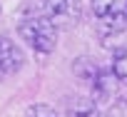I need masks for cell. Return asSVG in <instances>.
<instances>
[{
    "instance_id": "obj_1",
    "label": "cell",
    "mask_w": 127,
    "mask_h": 117,
    "mask_svg": "<svg viewBox=\"0 0 127 117\" xmlns=\"http://www.w3.org/2000/svg\"><path fill=\"white\" fill-rule=\"evenodd\" d=\"M18 35L37 52L47 55L57 47V28L45 18V15H35V18H25L18 25Z\"/></svg>"
},
{
    "instance_id": "obj_2",
    "label": "cell",
    "mask_w": 127,
    "mask_h": 117,
    "mask_svg": "<svg viewBox=\"0 0 127 117\" xmlns=\"http://www.w3.org/2000/svg\"><path fill=\"white\" fill-rule=\"evenodd\" d=\"M42 15L57 25H72L82 15V0H42Z\"/></svg>"
},
{
    "instance_id": "obj_3",
    "label": "cell",
    "mask_w": 127,
    "mask_h": 117,
    "mask_svg": "<svg viewBox=\"0 0 127 117\" xmlns=\"http://www.w3.org/2000/svg\"><path fill=\"white\" fill-rule=\"evenodd\" d=\"M23 65H25L23 50H20L10 37H0V72L13 75V72L23 70Z\"/></svg>"
},
{
    "instance_id": "obj_4",
    "label": "cell",
    "mask_w": 127,
    "mask_h": 117,
    "mask_svg": "<svg viewBox=\"0 0 127 117\" xmlns=\"http://www.w3.org/2000/svg\"><path fill=\"white\" fill-rule=\"evenodd\" d=\"M117 87H120V82H117V77L112 75V70H100V72L95 75V80H92V102L100 105V102L115 100Z\"/></svg>"
},
{
    "instance_id": "obj_5",
    "label": "cell",
    "mask_w": 127,
    "mask_h": 117,
    "mask_svg": "<svg viewBox=\"0 0 127 117\" xmlns=\"http://www.w3.org/2000/svg\"><path fill=\"white\" fill-rule=\"evenodd\" d=\"M95 18H112L127 10V0H90Z\"/></svg>"
},
{
    "instance_id": "obj_6",
    "label": "cell",
    "mask_w": 127,
    "mask_h": 117,
    "mask_svg": "<svg viewBox=\"0 0 127 117\" xmlns=\"http://www.w3.org/2000/svg\"><path fill=\"white\" fill-rule=\"evenodd\" d=\"M67 117H100V110L92 100H75L67 107Z\"/></svg>"
},
{
    "instance_id": "obj_7",
    "label": "cell",
    "mask_w": 127,
    "mask_h": 117,
    "mask_svg": "<svg viewBox=\"0 0 127 117\" xmlns=\"http://www.w3.org/2000/svg\"><path fill=\"white\" fill-rule=\"evenodd\" d=\"M72 70H75V75H77L80 80H85V82H92L95 75L100 72V67L95 65V60H90V57H80V60H75Z\"/></svg>"
},
{
    "instance_id": "obj_8",
    "label": "cell",
    "mask_w": 127,
    "mask_h": 117,
    "mask_svg": "<svg viewBox=\"0 0 127 117\" xmlns=\"http://www.w3.org/2000/svg\"><path fill=\"white\" fill-rule=\"evenodd\" d=\"M112 75L117 77V82H122V85H127V47L125 50H120L117 55H115V60H112Z\"/></svg>"
},
{
    "instance_id": "obj_9",
    "label": "cell",
    "mask_w": 127,
    "mask_h": 117,
    "mask_svg": "<svg viewBox=\"0 0 127 117\" xmlns=\"http://www.w3.org/2000/svg\"><path fill=\"white\" fill-rule=\"evenodd\" d=\"M28 18H35V15H42V0H25V8Z\"/></svg>"
},
{
    "instance_id": "obj_10",
    "label": "cell",
    "mask_w": 127,
    "mask_h": 117,
    "mask_svg": "<svg viewBox=\"0 0 127 117\" xmlns=\"http://www.w3.org/2000/svg\"><path fill=\"white\" fill-rule=\"evenodd\" d=\"M107 117H127V100H117V102L110 107Z\"/></svg>"
},
{
    "instance_id": "obj_11",
    "label": "cell",
    "mask_w": 127,
    "mask_h": 117,
    "mask_svg": "<svg viewBox=\"0 0 127 117\" xmlns=\"http://www.w3.org/2000/svg\"><path fill=\"white\" fill-rule=\"evenodd\" d=\"M122 15H125V20H127V10H125V13H122Z\"/></svg>"
},
{
    "instance_id": "obj_12",
    "label": "cell",
    "mask_w": 127,
    "mask_h": 117,
    "mask_svg": "<svg viewBox=\"0 0 127 117\" xmlns=\"http://www.w3.org/2000/svg\"><path fill=\"white\" fill-rule=\"evenodd\" d=\"M52 117H55V115H52Z\"/></svg>"
}]
</instances>
